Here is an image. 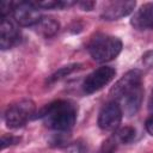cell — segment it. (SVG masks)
<instances>
[{"label": "cell", "mask_w": 153, "mask_h": 153, "mask_svg": "<svg viewBox=\"0 0 153 153\" xmlns=\"http://www.w3.org/2000/svg\"><path fill=\"white\" fill-rule=\"evenodd\" d=\"M135 129L133 127H123L121 128L117 133H116V139L121 142V143H130L134 139H135Z\"/></svg>", "instance_id": "cell-13"}, {"label": "cell", "mask_w": 153, "mask_h": 153, "mask_svg": "<svg viewBox=\"0 0 153 153\" xmlns=\"http://www.w3.org/2000/svg\"><path fill=\"white\" fill-rule=\"evenodd\" d=\"M130 24L139 31L153 30V2H146L141 5L133 14Z\"/></svg>", "instance_id": "cell-10"}, {"label": "cell", "mask_w": 153, "mask_h": 153, "mask_svg": "<svg viewBox=\"0 0 153 153\" xmlns=\"http://www.w3.org/2000/svg\"><path fill=\"white\" fill-rule=\"evenodd\" d=\"M110 96L120 104L123 114L133 116L140 109L143 88L142 73L140 69H131L127 72L111 88Z\"/></svg>", "instance_id": "cell-1"}, {"label": "cell", "mask_w": 153, "mask_h": 153, "mask_svg": "<svg viewBox=\"0 0 153 153\" xmlns=\"http://www.w3.org/2000/svg\"><path fill=\"white\" fill-rule=\"evenodd\" d=\"M76 106L69 100H55L39 111L44 124L57 131L69 130L76 121Z\"/></svg>", "instance_id": "cell-2"}, {"label": "cell", "mask_w": 153, "mask_h": 153, "mask_svg": "<svg viewBox=\"0 0 153 153\" xmlns=\"http://www.w3.org/2000/svg\"><path fill=\"white\" fill-rule=\"evenodd\" d=\"M78 4H79V6H80L82 10H85V11H90V10H92L93 6H94V2H93V1H81V2H78Z\"/></svg>", "instance_id": "cell-16"}, {"label": "cell", "mask_w": 153, "mask_h": 153, "mask_svg": "<svg viewBox=\"0 0 153 153\" xmlns=\"http://www.w3.org/2000/svg\"><path fill=\"white\" fill-rule=\"evenodd\" d=\"M100 153H112L110 149H105V151H103V152H100Z\"/></svg>", "instance_id": "cell-18"}, {"label": "cell", "mask_w": 153, "mask_h": 153, "mask_svg": "<svg viewBox=\"0 0 153 153\" xmlns=\"http://www.w3.org/2000/svg\"><path fill=\"white\" fill-rule=\"evenodd\" d=\"M121 50V39L110 35H96L88 43V53L91 57L99 63L109 62L116 59Z\"/></svg>", "instance_id": "cell-3"}, {"label": "cell", "mask_w": 153, "mask_h": 153, "mask_svg": "<svg viewBox=\"0 0 153 153\" xmlns=\"http://www.w3.org/2000/svg\"><path fill=\"white\" fill-rule=\"evenodd\" d=\"M143 61H145V63H146L147 66H149V67L153 66V50L149 51V53H147V54L143 56Z\"/></svg>", "instance_id": "cell-17"}, {"label": "cell", "mask_w": 153, "mask_h": 153, "mask_svg": "<svg viewBox=\"0 0 153 153\" xmlns=\"http://www.w3.org/2000/svg\"><path fill=\"white\" fill-rule=\"evenodd\" d=\"M80 67L79 63H73V65H68V66H65V67H61L60 69H57L54 74L50 75V78L48 79V82H54V81H57L67 75H69L71 73H73L74 71H76L78 68Z\"/></svg>", "instance_id": "cell-12"}, {"label": "cell", "mask_w": 153, "mask_h": 153, "mask_svg": "<svg viewBox=\"0 0 153 153\" xmlns=\"http://www.w3.org/2000/svg\"><path fill=\"white\" fill-rule=\"evenodd\" d=\"M136 2L133 0H121V1H111L103 8L102 18L105 20H117L123 17L129 16L134 8Z\"/></svg>", "instance_id": "cell-8"}, {"label": "cell", "mask_w": 153, "mask_h": 153, "mask_svg": "<svg viewBox=\"0 0 153 153\" xmlns=\"http://www.w3.org/2000/svg\"><path fill=\"white\" fill-rule=\"evenodd\" d=\"M115 75H116V71L112 67L110 66L99 67L86 76L82 84V90L87 94L94 93L102 90L105 85H108L114 79Z\"/></svg>", "instance_id": "cell-6"}, {"label": "cell", "mask_w": 153, "mask_h": 153, "mask_svg": "<svg viewBox=\"0 0 153 153\" xmlns=\"http://www.w3.org/2000/svg\"><path fill=\"white\" fill-rule=\"evenodd\" d=\"M13 18L22 26H35L41 19L39 7L32 1H19L14 4Z\"/></svg>", "instance_id": "cell-5"}, {"label": "cell", "mask_w": 153, "mask_h": 153, "mask_svg": "<svg viewBox=\"0 0 153 153\" xmlns=\"http://www.w3.org/2000/svg\"><path fill=\"white\" fill-rule=\"evenodd\" d=\"M36 110L35 103L30 99H22L11 104L5 112V123L8 128H20L33 116Z\"/></svg>", "instance_id": "cell-4"}, {"label": "cell", "mask_w": 153, "mask_h": 153, "mask_svg": "<svg viewBox=\"0 0 153 153\" xmlns=\"http://www.w3.org/2000/svg\"><path fill=\"white\" fill-rule=\"evenodd\" d=\"M36 31L44 38L53 37L60 29V23L50 17H42V19L33 26Z\"/></svg>", "instance_id": "cell-11"}, {"label": "cell", "mask_w": 153, "mask_h": 153, "mask_svg": "<svg viewBox=\"0 0 153 153\" xmlns=\"http://www.w3.org/2000/svg\"><path fill=\"white\" fill-rule=\"evenodd\" d=\"M123 117V111L118 103L111 100L106 103L98 115V126L100 129L111 131L118 128Z\"/></svg>", "instance_id": "cell-7"}, {"label": "cell", "mask_w": 153, "mask_h": 153, "mask_svg": "<svg viewBox=\"0 0 153 153\" xmlns=\"http://www.w3.org/2000/svg\"><path fill=\"white\" fill-rule=\"evenodd\" d=\"M20 41V31L16 23L10 18L1 19L0 24V47L2 50L13 48Z\"/></svg>", "instance_id": "cell-9"}, {"label": "cell", "mask_w": 153, "mask_h": 153, "mask_svg": "<svg viewBox=\"0 0 153 153\" xmlns=\"http://www.w3.org/2000/svg\"><path fill=\"white\" fill-rule=\"evenodd\" d=\"M145 127H146V130L148 131V134H151L153 136V114H151L148 116V118L146 120Z\"/></svg>", "instance_id": "cell-15"}, {"label": "cell", "mask_w": 153, "mask_h": 153, "mask_svg": "<svg viewBox=\"0 0 153 153\" xmlns=\"http://www.w3.org/2000/svg\"><path fill=\"white\" fill-rule=\"evenodd\" d=\"M19 140H20L19 137L13 136V135H2V137H1V149L6 148L7 146L17 143Z\"/></svg>", "instance_id": "cell-14"}, {"label": "cell", "mask_w": 153, "mask_h": 153, "mask_svg": "<svg viewBox=\"0 0 153 153\" xmlns=\"http://www.w3.org/2000/svg\"><path fill=\"white\" fill-rule=\"evenodd\" d=\"M151 108H153V93H152V98H151Z\"/></svg>", "instance_id": "cell-19"}]
</instances>
